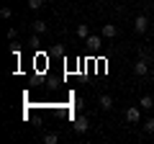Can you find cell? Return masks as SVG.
<instances>
[{
  "label": "cell",
  "mask_w": 154,
  "mask_h": 144,
  "mask_svg": "<svg viewBox=\"0 0 154 144\" xmlns=\"http://www.w3.org/2000/svg\"><path fill=\"white\" fill-rule=\"evenodd\" d=\"M41 5H44V0H28V8H31V11H38Z\"/></svg>",
  "instance_id": "obj_13"
},
{
  "label": "cell",
  "mask_w": 154,
  "mask_h": 144,
  "mask_svg": "<svg viewBox=\"0 0 154 144\" xmlns=\"http://www.w3.org/2000/svg\"><path fill=\"white\" fill-rule=\"evenodd\" d=\"M31 28H33V33H46V28H49V26H46V21H33Z\"/></svg>",
  "instance_id": "obj_9"
},
{
  "label": "cell",
  "mask_w": 154,
  "mask_h": 144,
  "mask_svg": "<svg viewBox=\"0 0 154 144\" xmlns=\"http://www.w3.org/2000/svg\"><path fill=\"white\" fill-rule=\"evenodd\" d=\"M98 103H100V108H103V111H110V108H113V98H110V95H100Z\"/></svg>",
  "instance_id": "obj_6"
},
{
  "label": "cell",
  "mask_w": 154,
  "mask_h": 144,
  "mask_svg": "<svg viewBox=\"0 0 154 144\" xmlns=\"http://www.w3.org/2000/svg\"><path fill=\"white\" fill-rule=\"evenodd\" d=\"M126 121L128 124H139V121H141V105H131V108H126Z\"/></svg>",
  "instance_id": "obj_1"
},
{
  "label": "cell",
  "mask_w": 154,
  "mask_h": 144,
  "mask_svg": "<svg viewBox=\"0 0 154 144\" xmlns=\"http://www.w3.org/2000/svg\"><path fill=\"white\" fill-rule=\"evenodd\" d=\"M90 36V28H88V23H80V26H77V39H88Z\"/></svg>",
  "instance_id": "obj_10"
},
{
  "label": "cell",
  "mask_w": 154,
  "mask_h": 144,
  "mask_svg": "<svg viewBox=\"0 0 154 144\" xmlns=\"http://www.w3.org/2000/svg\"><path fill=\"white\" fill-rule=\"evenodd\" d=\"M116 36H118V26H113V23L103 26V39H116Z\"/></svg>",
  "instance_id": "obj_5"
},
{
  "label": "cell",
  "mask_w": 154,
  "mask_h": 144,
  "mask_svg": "<svg viewBox=\"0 0 154 144\" xmlns=\"http://www.w3.org/2000/svg\"><path fill=\"white\" fill-rule=\"evenodd\" d=\"M0 16H3V18H11L13 13H11V8H0Z\"/></svg>",
  "instance_id": "obj_14"
},
{
  "label": "cell",
  "mask_w": 154,
  "mask_h": 144,
  "mask_svg": "<svg viewBox=\"0 0 154 144\" xmlns=\"http://www.w3.org/2000/svg\"><path fill=\"white\" fill-rule=\"evenodd\" d=\"M134 72H136L139 77H144V75H152V70H149V64H146V59H136V64H134Z\"/></svg>",
  "instance_id": "obj_3"
},
{
  "label": "cell",
  "mask_w": 154,
  "mask_h": 144,
  "mask_svg": "<svg viewBox=\"0 0 154 144\" xmlns=\"http://www.w3.org/2000/svg\"><path fill=\"white\" fill-rule=\"evenodd\" d=\"M72 126H75V131H77V134H85V131L90 129V118H88V116H77Z\"/></svg>",
  "instance_id": "obj_2"
},
{
  "label": "cell",
  "mask_w": 154,
  "mask_h": 144,
  "mask_svg": "<svg viewBox=\"0 0 154 144\" xmlns=\"http://www.w3.org/2000/svg\"><path fill=\"white\" fill-rule=\"evenodd\" d=\"M139 105H141L144 111H149V108H154V98H152V95H141V100H139Z\"/></svg>",
  "instance_id": "obj_8"
},
{
  "label": "cell",
  "mask_w": 154,
  "mask_h": 144,
  "mask_svg": "<svg viewBox=\"0 0 154 144\" xmlns=\"http://www.w3.org/2000/svg\"><path fill=\"white\" fill-rule=\"evenodd\" d=\"M44 142L46 144H57V142H59V136H57L54 131H49V134H44Z\"/></svg>",
  "instance_id": "obj_11"
},
{
  "label": "cell",
  "mask_w": 154,
  "mask_h": 144,
  "mask_svg": "<svg viewBox=\"0 0 154 144\" xmlns=\"http://www.w3.org/2000/svg\"><path fill=\"white\" fill-rule=\"evenodd\" d=\"M144 131H146V134H154V118H146V121H144Z\"/></svg>",
  "instance_id": "obj_12"
},
{
  "label": "cell",
  "mask_w": 154,
  "mask_h": 144,
  "mask_svg": "<svg viewBox=\"0 0 154 144\" xmlns=\"http://www.w3.org/2000/svg\"><path fill=\"white\" fill-rule=\"evenodd\" d=\"M152 83H154V70H152Z\"/></svg>",
  "instance_id": "obj_16"
},
{
  "label": "cell",
  "mask_w": 154,
  "mask_h": 144,
  "mask_svg": "<svg viewBox=\"0 0 154 144\" xmlns=\"http://www.w3.org/2000/svg\"><path fill=\"white\" fill-rule=\"evenodd\" d=\"M85 44H88L90 49H100V44H103V39H100V36H93V33H90L88 39H85Z\"/></svg>",
  "instance_id": "obj_7"
},
{
  "label": "cell",
  "mask_w": 154,
  "mask_h": 144,
  "mask_svg": "<svg viewBox=\"0 0 154 144\" xmlns=\"http://www.w3.org/2000/svg\"><path fill=\"white\" fill-rule=\"evenodd\" d=\"M11 54L16 57V59H18V54H21V52H18V46H16V44H11Z\"/></svg>",
  "instance_id": "obj_15"
},
{
  "label": "cell",
  "mask_w": 154,
  "mask_h": 144,
  "mask_svg": "<svg viewBox=\"0 0 154 144\" xmlns=\"http://www.w3.org/2000/svg\"><path fill=\"white\" fill-rule=\"evenodd\" d=\"M134 28H136V33H146V28H149V18H146V16H136Z\"/></svg>",
  "instance_id": "obj_4"
}]
</instances>
